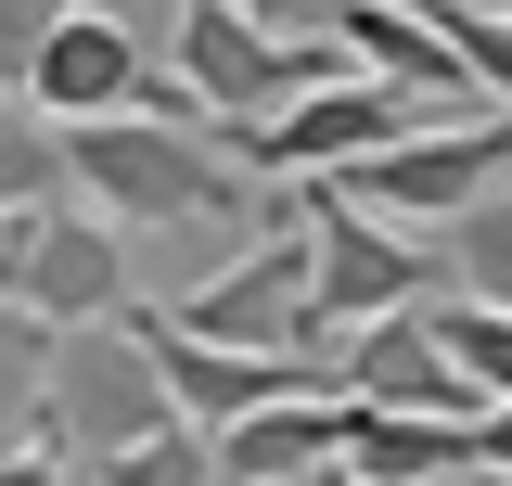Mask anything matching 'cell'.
I'll list each match as a JSON object with an SVG mask.
<instances>
[{"label": "cell", "instance_id": "ffe728a7", "mask_svg": "<svg viewBox=\"0 0 512 486\" xmlns=\"http://www.w3.org/2000/svg\"><path fill=\"white\" fill-rule=\"evenodd\" d=\"M474 474H487V486H512V397L474 423Z\"/></svg>", "mask_w": 512, "mask_h": 486}, {"label": "cell", "instance_id": "7c38bea8", "mask_svg": "<svg viewBox=\"0 0 512 486\" xmlns=\"http://www.w3.org/2000/svg\"><path fill=\"white\" fill-rule=\"evenodd\" d=\"M333 39L372 64V77L423 90V103H487V90H474V64H461V39H448L423 0H346V26H333Z\"/></svg>", "mask_w": 512, "mask_h": 486}, {"label": "cell", "instance_id": "9c48e42d", "mask_svg": "<svg viewBox=\"0 0 512 486\" xmlns=\"http://www.w3.org/2000/svg\"><path fill=\"white\" fill-rule=\"evenodd\" d=\"M333 384L372 397V410H436V423H487V410H500L474 371L448 359L436 307H384V320H359V333L333 346Z\"/></svg>", "mask_w": 512, "mask_h": 486}, {"label": "cell", "instance_id": "8fae6325", "mask_svg": "<svg viewBox=\"0 0 512 486\" xmlns=\"http://www.w3.org/2000/svg\"><path fill=\"white\" fill-rule=\"evenodd\" d=\"M218 474H231V486L346 474V384H295V397H269L256 423H231V435H218Z\"/></svg>", "mask_w": 512, "mask_h": 486}, {"label": "cell", "instance_id": "277c9868", "mask_svg": "<svg viewBox=\"0 0 512 486\" xmlns=\"http://www.w3.org/2000/svg\"><path fill=\"white\" fill-rule=\"evenodd\" d=\"M13 90H26L39 116H64V128H90V116H180V128H218L180 77H154V39H141L128 13H103V0H77L52 39L13 64Z\"/></svg>", "mask_w": 512, "mask_h": 486}, {"label": "cell", "instance_id": "8992f818", "mask_svg": "<svg viewBox=\"0 0 512 486\" xmlns=\"http://www.w3.org/2000/svg\"><path fill=\"white\" fill-rule=\"evenodd\" d=\"M308 243H320V333L346 346L359 320H384V307H423L448 282V256L423 231H397V218H372V205H346L333 180H308Z\"/></svg>", "mask_w": 512, "mask_h": 486}, {"label": "cell", "instance_id": "7402d4cb", "mask_svg": "<svg viewBox=\"0 0 512 486\" xmlns=\"http://www.w3.org/2000/svg\"><path fill=\"white\" fill-rule=\"evenodd\" d=\"M308 486H346V474H308Z\"/></svg>", "mask_w": 512, "mask_h": 486}, {"label": "cell", "instance_id": "2e32d148", "mask_svg": "<svg viewBox=\"0 0 512 486\" xmlns=\"http://www.w3.org/2000/svg\"><path fill=\"white\" fill-rule=\"evenodd\" d=\"M436 256H448V282H461V295L512 307V192H487L474 218H448V231H436Z\"/></svg>", "mask_w": 512, "mask_h": 486}, {"label": "cell", "instance_id": "52a82bcc", "mask_svg": "<svg viewBox=\"0 0 512 486\" xmlns=\"http://www.w3.org/2000/svg\"><path fill=\"white\" fill-rule=\"evenodd\" d=\"M423 128V90H397V77H333V90H308L295 116L269 128H218L231 154H244L256 180H333V167H359V154H384V141H410Z\"/></svg>", "mask_w": 512, "mask_h": 486}, {"label": "cell", "instance_id": "d6986e66", "mask_svg": "<svg viewBox=\"0 0 512 486\" xmlns=\"http://www.w3.org/2000/svg\"><path fill=\"white\" fill-rule=\"evenodd\" d=\"M256 26H269V39H333L346 0H256Z\"/></svg>", "mask_w": 512, "mask_h": 486}, {"label": "cell", "instance_id": "6da1fadb", "mask_svg": "<svg viewBox=\"0 0 512 486\" xmlns=\"http://www.w3.org/2000/svg\"><path fill=\"white\" fill-rule=\"evenodd\" d=\"M77 141V192L128 218V231H205V218H244L256 205V167L218 141V128H180V116H90L64 128Z\"/></svg>", "mask_w": 512, "mask_h": 486}, {"label": "cell", "instance_id": "4fadbf2b", "mask_svg": "<svg viewBox=\"0 0 512 486\" xmlns=\"http://www.w3.org/2000/svg\"><path fill=\"white\" fill-rule=\"evenodd\" d=\"M461 474H474V423L346 397V486H461Z\"/></svg>", "mask_w": 512, "mask_h": 486}, {"label": "cell", "instance_id": "ac0fdd59", "mask_svg": "<svg viewBox=\"0 0 512 486\" xmlns=\"http://www.w3.org/2000/svg\"><path fill=\"white\" fill-rule=\"evenodd\" d=\"M64 13H77V0H0V64H26V52L64 26Z\"/></svg>", "mask_w": 512, "mask_h": 486}, {"label": "cell", "instance_id": "e0dca14e", "mask_svg": "<svg viewBox=\"0 0 512 486\" xmlns=\"http://www.w3.org/2000/svg\"><path fill=\"white\" fill-rule=\"evenodd\" d=\"M436 333H448V359L474 371V384H487V397H512V307H487V295H461V282H436Z\"/></svg>", "mask_w": 512, "mask_h": 486}, {"label": "cell", "instance_id": "ba28073f", "mask_svg": "<svg viewBox=\"0 0 512 486\" xmlns=\"http://www.w3.org/2000/svg\"><path fill=\"white\" fill-rule=\"evenodd\" d=\"M13 307H39L64 333H90V320H128V218L103 205H39V218H13Z\"/></svg>", "mask_w": 512, "mask_h": 486}, {"label": "cell", "instance_id": "30bf717a", "mask_svg": "<svg viewBox=\"0 0 512 486\" xmlns=\"http://www.w3.org/2000/svg\"><path fill=\"white\" fill-rule=\"evenodd\" d=\"M64 423H77V448H90V461L180 423L167 371L141 359V333H128V320H90V333H77V359H64Z\"/></svg>", "mask_w": 512, "mask_h": 486}, {"label": "cell", "instance_id": "7a4b0ae2", "mask_svg": "<svg viewBox=\"0 0 512 486\" xmlns=\"http://www.w3.org/2000/svg\"><path fill=\"white\" fill-rule=\"evenodd\" d=\"M167 77H180L218 128H269V116H295L308 90L359 77V52H346V39H269L256 0H180V26H167Z\"/></svg>", "mask_w": 512, "mask_h": 486}, {"label": "cell", "instance_id": "9a60e30c", "mask_svg": "<svg viewBox=\"0 0 512 486\" xmlns=\"http://www.w3.org/2000/svg\"><path fill=\"white\" fill-rule=\"evenodd\" d=\"M90 486H231V474H218V435L205 423H167V435H141V448H103Z\"/></svg>", "mask_w": 512, "mask_h": 486}, {"label": "cell", "instance_id": "3957f363", "mask_svg": "<svg viewBox=\"0 0 512 486\" xmlns=\"http://www.w3.org/2000/svg\"><path fill=\"white\" fill-rule=\"evenodd\" d=\"M346 205H372L397 231H448V218H474L487 192H512V116L500 103H461V116H423L410 141H384L359 167H333Z\"/></svg>", "mask_w": 512, "mask_h": 486}, {"label": "cell", "instance_id": "5b68a950", "mask_svg": "<svg viewBox=\"0 0 512 486\" xmlns=\"http://www.w3.org/2000/svg\"><path fill=\"white\" fill-rule=\"evenodd\" d=\"M180 320H192V333H218V346L333 359V333H320V243H308V218H295V231H269V243H244L218 282H192Z\"/></svg>", "mask_w": 512, "mask_h": 486}, {"label": "cell", "instance_id": "5bb4252c", "mask_svg": "<svg viewBox=\"0 0 512 486\" xmlns=\"http://www.w3.org/2000/svg\"><path fill=\"white\" fill-rule=\"evenodd\" d=\"M64 180H77V141H64V116H39V103L13 90V116H0V218H39Z\"/></svg>", "mask_w": 512, "mask_h": 486}, {"label": "cell", "instance_id": "44dd1931", "mask_svg": "<svg viewBox=\"0 0 512 486\" xmlns=\"http://www.w3.org/2000/svg\"><path fill=\"white\" fill-rule=\"evenodd\" d=\"M0 486H77V461H64V448H13V461H0Z\"/></svg>", "mask_w": 512, "mask_h": 486}]
</instances>
